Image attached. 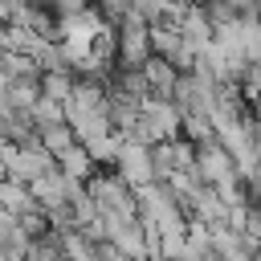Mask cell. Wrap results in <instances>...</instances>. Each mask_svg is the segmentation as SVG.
Masks as SVG:
<instances>
[{"label":"cell","instance_id":"1","mask_svg":"<svg viewBox=\"0 0 261 261\" xmlns=\"http://www.w3.org/2000/svg\"><path fill=\"white\" fill-rule=\"evenodd\" d=\"M114 171L130 184V188H147V184H159L155 179V159H151V143L143 139H122L118 143V155H114Z\"/></svg>","mask_w":261,"mask_h":261},{"label":"cell","instance_id":"2","mask_svg":"<svg viewBox=\"0 0 261 261\" xmlns=\"http://www.w3.org/2000/svg\"><path fill=\"white\" fill-rule=\"evenodd\" d=\"M4 159H8V179H20V184H37L41 175H49L57 167V159L45 151V147H4Z\"/></svg>","mask_w":261,"mask_h":261},{"label":"cell","instance_id":"3","mask_svg":"<svg viewBox=\"0 0 261 261\" xmlns=\"http://www.w3.org/2000/svg\"><path fill=\"white\" fill-rule=\"evenodd\" d=\"M77 188H86V184L69 179L61 167H53L49 175H41V179L33 184V196H37V204H41L45 212H57V208H65V204H69V196H73Z\"/></svg>","mask_w":261,"mask_h":261},{"label":"cell","instance_id":"4","mask_svg":"<svg viewBox=\"0 0 261 261\" xmlns=\"http://www.w3.org/2000/svg\"><path fill=\"white\" fill-rule=\"evenodd\" d=\"M143 73H147V82H151V94H155V98H171V94H175L179 69H175L171 61H163V57H151V61L143 65Z\"/></svg>","mask_w":261,"mask_h":261},{"label":"cell","instance_id":"5","mask_svg":"<svg viewBox=\"0 0 261 261\" xmlns=\"http://www.w3.org/2000/svg\"><path fill=\"white\" fill-rule=\"evenodd\" d=\"M0 208L12 212V216H24V212L37 208V196H33L29 184H20V179H4V184H0Z\"/></svg>","mask_w":261,"mask_h":261},{"label":"cell","instance_id":"6","mask_svg":"<svg viewBox=\"0 0 261 261\" xmlns=\"http://www.w3.org/2000/svg\"><path fill=\"white\" fill-rule=\"evenodd\" d=\"M57 167H61V171H65L69 179H77V184H86V179H90V175L98 171L94 155H90V151H86L82 143H73V147H69L65 155H57Z\"/></svg>","mask_w":261,"mask_h":261},{"label":"cell","instance_id":"7","mask_svg":"<svg viewBox=\"0 0 261 261\" xmlns=\"http://www.w3.org/2000/svg\"><path fill=\"white\" fill-rule=\"evenodd\" d=\"M73 82H77V77H69V73H41V98H49V102H57V106H69Z\"/></svg>","mask_w":261,"mask_h":261},{"label":"cell","instance_id":"8","mask_svg":"<svg viewBox=\"0 0 261 261\" xmlns=\"http://www.w3.org/2000/svg\"><path fill=\"white\" fill-rule=\"evenodd\" d=\"M73 143H77V135H73V126H69V122H57V126L41 130V147H45L53 159H57V155H65Z\"/></svg>","mask_w":261,"mask_h":261},{"label":"cell","instance_id":"9","mask_svg":"<svg viewBox=\"0 0 261 261\" xmlns=\"http://www.w3.org/2000/svg\"><path fill=\"white\" fill-rule=\"evenodd\" d=\"M29 114H33V122H37V130H49V126H57V122H69L65 106H57V102H49V98H41Z\"/></svg>","mask_w":261,"mask_h":261},{"label":"cell","instance_id":"10","mask_svg":"<svg viewBox=\"0 0 261 261\" xmlns=\"http://www.w3.org/2000/svg\"><path fill=\"white\" fill-rule=\"evenodd\" d=\"M130 12H139L143 20H163L167 12H171V0H130Z\"/></svg>","mask_w":261,"mask_h":261},{"label":"cell","instance_id":"11","mask_svg":"<svg viewBox=\"0 0 261 261\" xmlns=\"http://www.w3.org/2000/svg\"><path fill=\"white\" fill-rule=\"evenodd\" d=\"M98 12H102L106 20H122V16L130 12V0H98Z\"/></svg>","mask_w":261,"mask_h":261},{"label":"cell","instance_id":"12","mask_svg":"<svg viewBox=\"0 0 261 261\" xmlns=\"http://www.w3.org/2000/svg\"><path fill=\"white\" fill-rule=\"evenodd\" d=\"M8 179V159H4V151H0V184Z\"/></svg>","mask_w":261,"mask_h":261},{"label":"cell","instance_id":"13","mask_svg":"<svg viewBox=\"0 0 261 261\" xmlns=\"http://www.w3.org/2000/svg\"><path fill=\"white\" fill-rule=\"evenodd\" d=\"M4 41H8V20H0V49H4Z\"/></svg>","mask_w":261,"mask_h":261}]
</instances>
